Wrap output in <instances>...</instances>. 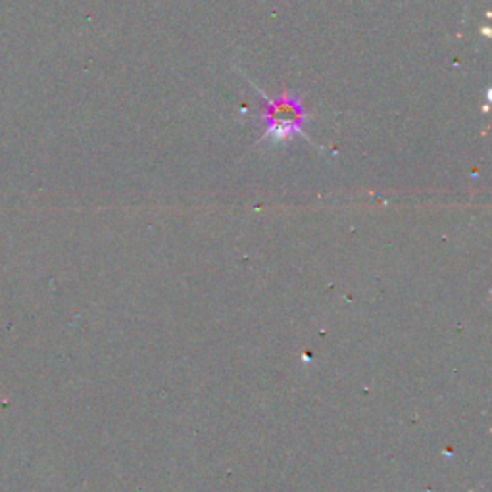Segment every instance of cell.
<instances>
[{
    "instance_id": "obj_1",
    "label": "cell",
    "mask_w": 492,
    "mask_h": 492,
    "mask_svg": "<svg viewBox=\"0 0 492 492\" xmlns=\"http://www.w3.org/2000/svg\"><path fill=\"white\" fill-rule=\"evenodd\" d=\"M267 100V110L262 118L266 120V133L264 140L283 142L289 140L294 135L304 137V122L306 112L299 98L294 97H281L279 100H271L264 93H260Z\"/></svg>"
}]
</instances>
